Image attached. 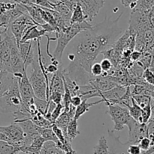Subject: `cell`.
Segmentation results:
<instances>
[{
	"mask_svg": "<svg viewBox=\"0 0 154 154\" xmlns=\"http://www.w3.org/2000/svg\"><path fill=\"white\" fill-rule=\"evenodd\" d=\"M39 154H66L63 150L59 148L57 144L51 141H45Z\"/></svg>",
	"mask_w": 154,
	"mask_h": 154,
	"instance_id": "22",
	"label": "cell"
},
{
	"mask_svg": "<svg viewBox=\"0 0 154 154\" xmlns=\"http://www.w3.org/2000/svg\"><path fill=\"white\" fill-rule=\"evenodd\" d=\"M71 120H72V119H71L70 116L69 115L68 111H63V112H62V114L59 116L58 118L56 120V121L54 122V124H55L56 126L63 132V133L64 134V135L67 138V128ZM68 139H69V138H68Z\"/></svg>",
	"mask_w": 154,
	"mask_h": 154,
	"instance_id": "18",
	"label": "cell"
},
{
	"mask_svg": "<svg viewBox=\"0 0 154 154\" xmlns=\"http://www.w3.org/2000/svg\"><path fill=\"white\" fill-rule=\"evenodd\" d=\"M132 98L141 109L147 106L148 104H150L153 101L152 98H150V96H141V95H135V96H132Z\"/></svg>",
	"mask_w": 154,
	"mask_h": 154,
	"instance_id": "31",
	"label": "cell"
},
{
	"mask_svg": "<svg viewBox=\"0 0 154 154\" xmlns=\"http://www.w3.org/2000/svg\"><path fill=\"white\" fill-rule=\"evenodd\" d=\"M27 4H33L35 5L39 6L41 8H44L54 10L53 5L51 4L47 0H28V3Z\"/></svg>",
	"mask_w": 154,
	"mask_h": 154,
	"instance_id": "33",
	"label": "cell"
},
{
	"mask_svg": "<svg viewBox=\"0 0 154 154\" xmlns=\"http://www.w3.org/2000/svg\"><path fill=\"white\" fill-rule=\"evenodd\" d=\"M149 12L134 9L132 10L129 19V29L137 33L143 32L147 29H152L149 20Z\"/></svg>",
	"mask_w": 154,
	"mask_h": 154,
	"instance_id": "5",
	"label": "cell"
},
{
	"mask_svg": "<svg viewBox=\"0 0 154 154\" xmlns=\"http://www.w3.org/2000/svg\"><path fill=\"white\" fill-rule=\"evenodd\" d=\"M38 26H39L35 25L27 29L26 31L24 32L23 35L20 42H26L33 40H40L42 36L46 35V31L43 29H38Z\"/></svg>",
	"mask_w": 154,
	"mask_h": 154,
	"instance_id": "15",
	"label": "cell"
},
{
	"mask_svg": "<svg viewBox=\"0 0 154 154\" xmlns=\"http://www.w3.org/2000/svg\"><path fill=\"white\" fill-rule=\"evenodd\" d=\"M138 145L139 146L140 148L141 149V150H142L143 152H144L147 151V150L151 147V142H150V140L149 139L148 137H144L142 139L140 140Z\"/></svg>",
	"mask_w": 154,
	"mask_h": 154,
	"instance_id": "39",
	"label": "cell"
},
{
	"mask_svg": "<svg viewBox=\"0 0 154 154\" xmlns=\"http://www.w3.org/2000/svg\"><path fill=\"white\" fill-rule=\"evenodd\" d=\"M123 13L115 20L105 17L100 23L80 33L76 41L74 53L75 60L70 62L63 73L78 85H87L93 79L90 68L96 58L107 48L112 46L122 34V29L117 23Z\"/></svg>",
	"mask_w": 154,
	"mask_h": 154,
	"instance_id": "1",
	"label": "cell"
},
{
	"mask_svg": "<svg viewBox=\"0 0 154 154\" xmlns=\"http://www.w3.org/2000/svg\"><path fill=\"white\" fill-rule=\"evenodd\" d=\"M45 141H46L42 138V135H37L35 137L33 141L28 147L21 150L20 153L24 154H39Z\"/></svg>",
	"mask_w": 154,
	"mask_h": 154,
	"instance_id": "16",
	"label": "cell"
},
{
	"mask_svg": "<svg viewBox=\"0 0 154 154\" xmlns=\"http://www.w3.org/2000/svg\"><path fill=\"white\" fill-rule=\"evenodd\" d=\"M11 73L18 74L23 73L24 67L22 58L20 54L19 48L17 45L15 38L13 39L11 45Z\"/></svg>",
	"mask_w": 154,
	"mask_h": 154,
	"instance_id": "11",
	"label": "cell"
},
{
	"mask_svg": "<svg viewBox=\"0 0 154 154\" xmlns=\"http://www.w3.org/2000/svg\"><path fill=\"white\" fill-rule=\"evenodd\" d=\"M80 134L78 131V120L73 118L70 120L69 124L67 128V136L69 141L72 142L75 138Z\"/></svg>",
	"mask_w": 154,
	"mask_h": 154,
	"instance_id": "26",
	"label": "cell"
},
{
	"mask_svg": "<svg viewBox=\"0 0 154 154\" xmlns=\"http://www.w3.org/2000/svg\"><path fill=\"white\" fill-rule=\"evenodd\" d=\"M40 135H42V138H43L46 141H54V142L57 144V147L63 150V145H62V144L60 142L58 138H57V135H55L54 132L53 131L52 128H45V129L41 128Z\"/></svg>",
	"mask_w": 154,
	"mask_h": 154,
	"instance_id": "20",
	"label": "cell"
},
{
	"mask_svg": "<svg viewBox=\"0 0 154 154\" xmlns=\"http://www.w3.org/2000/svg\"><path fill=\"white\" fill-rule=\"evenodd\" d=\"M85 20V17H84L82 8H81L79 5L77 4V5L75 6V8L72 11V17H71L70 20L71 24L81 23L84 22Z\"/></svg>",
	"mask_w": 154,
	"mask_h": 154,
	"instance_id": "25",
	"label": "cell"
},
{
	"mask_svg": "<svg viewBox=\"0 0 154 154\" xmlns=\"http://www.w3.org/2000/svg\"><path fill=\"white\" fill-rule=\"evenodd\" d=\"M14 76L17 79L20 95L22 99V105L25 107L28 106L29 104L34 102L35 94L29 77L27 76L26 70L23 69V73L14 74Z\"/></svg>",
	"mask_w": 154,
	"mask_h": 154,
	"instance_id": "6",
	"label": "cell"
},
{
	"mask_svg": "<svg viewBox=\"0 0 154 154\" xmlns=\"http://www.w3.org/2000/svg\"><path fill=\"white\" fill-rule=\"evenodd\" d=\"M22 106V99L19 92L17 79L15 78L10 88L0 96V111L3 113H15Z\"/></svg>",
	"mask_w": 154,
	"mask_h": 154,
	"instance_id": "3",
	"label": "cell"
},
{
	"mask_svg": "<svg viewBox=\"0 0 154 154\" xmlns=\"http://www.w3.org/2000/svg\"><path fill=\"white\" fill-rule=\"evenodd\" d=\"M149 52H150V53H152V54H154V46L153 47V48H152V49L150 50V51H149Z\"/></svg>",
	"mask_w": 154,
	"mask_h": 154,
	"instance_id": "48",
	"label": "cell"
},
{
	"mask_svg": "<svg viewBox=\"0 0 154 154\" xmlns=\"http://www.w3.org/2000/svg\"><path fill=\"white\" fill-rule=\"evenodd\" d=\"M22 5V4H21ZM25 9L26 10L27 13L29 15L30 17L32 18L33 21L37 24L38 26H42L45 24V21L42 19V16H41L40 11H39V7L37 5H35L33 4H27V5H23Z\"/></svg>",
	"mask_w": 154,
	"mask_h": 154,
	"instance_id": "17",
	"label": "cell"
},
{
	"mask_svg": "<svg viewBox=\"0 0 154 154\" xmlns=\"http://www.w3.org/2000/svg\"><path fill=\"white\" fill-rule=\"evenodd\" d=\"M129 129V137L126 144H138L140 140L144 137H147V126L146 123H139L132 119L130 123L127 126Z\"/></svg>",
	"mask_w": 154,
	"mask_h": 154,
	"instance_id": "10",
	"label": "cell"
},
{
	"mask_svg": "<svg viewBox=\"0 0 154 154\" xmlns=\"http://www.w3.org/2000/svg\"><path fill=\"white\" fill-rule=\"evenodd\" d=\"M93 26L89 23L87 21L81 23L71 24L69 27L64 29L60 30L58 32L55 33L56 38L57 40V45L54 54H52L53 58L51 59V63L60 67L62 64V57L63 52L69 42L80 33L90 29Z\"/></svg>",
	"mask_w": 154,
	"mask_h": 154,
	"instance_id": "2",
	"label": "cell"
},
{
	"mask_svg": "<svg viewBox=\"0 0 154 154\" xmlns=\"http://www.w3.org/2000/svg\"><path fill=\"white\" fill-rule=\"evenodd\" d=\"M153 54L152 53L149 52V51H146V52L142 53V55H141L140 60L138 62H136V63L144 70H145V69H149L150 66H151L152 62H153Z\"/></svg>",
	"mask_w": 154,
	"mask_h": 154,
	"instance_id": "27",
	"label": "cell"
},
{
	"mask_svg": "<svg viewBox=\"0 0 154 154\" xmlns=\"http://www.w3.org/2000/svg\"><path fill=\"white\" fill-rule=\"evenodd\" d=\"M29 120H31L36 126H38L39 128H42V129L51 128V126H52V123L49 120H47L43 114H42L39 112H38L35 115L32 116Z\"/></svg>",
	"mask_w": 154,
	"mask_h": 154,
	"instance_id": "23",
	"label": "cell"
},
{
	"mask_svg": "<svg viewBox=\"0 0 154 154\" xmlns=\"http://www.w3.org/2000/svg\"><path fill=\"white\" fill-rule=\"evenodd\" d=\"M100 65L101 67H102V71H103V72L105 73V76H107L108 72L113 69L112 63H111V60L108 58H104L103 60L101 61Z\"/></svg>",
	"mask_w": 154,
	"mask_h": 154,
	"instance_id": "37",
	"label": "cell"
},
{
	"mask_svg": "<svg viewBox=\"0 0 154 154\" xmlns=\"http://www.w3.org/2000/svg\"><path fill=\"white\" fill-rule=\"evenodd\" d=\"M90 73L93 77L105 76L99 63H94L92 65L91 68H90Z\"/></svg>",
	"mask_w": 154,
	"mask_h": 154,
	"instance_id": "34",
	"label": "cell"
},
{
	"mask_svg": "<svg viewBox=\"0 0 154 154\" xmlns=\"http://www.w3.org/2000/svg\"><path fill=\"white\" fill-rule=\"evenodd\" d=\"M63 109H64V106H63V103L57 104V105H56L55 108H54V111H52V114H51V122L52 124H54V122L56 121V120L59 117V116L62 114V111H63Z\"/></svg>",
	"mask_w": 154,
	"mask_h": 154,
	"instance_id": "35",
	"label": "cell"
},
{
	"mask_svg": "<svg viewBox=\"0 0 154 154\" xmlns=\"http://www.w3.org/2000/svg\"><path fill=\"white\" fill-rule=\"evenodd\" d=\"M35 25H37V24L32 20L29 15L28 14H24L21 15L20 17L17 18L8 26L11 32L14 37L18 47L20 43L23 35L24 32L26 31L27 29Z\"/></svg>",
	"mask_w": 154,
	"mask_h": 154,
	"instance_id": "7",
	"label": "cell"
},
{
	"mask_svg": "<svg viewBox=\"0 0 154 154\" xmlns=\"http://www.w3.org/2000/svg\"><path fill=\"white\" fill-rule=\"evenodd\" d=\"M154 5V0H138L134 9L144 11H150ZM133 9V10H134Z\"/></svg>",
	"mask_w": 154,
	"mask_h": 154,
	"instance_id": "30",
	"label": "cell"
},
{
	"mask_svg": "<svg viewBox=\"0 0 154 154\" xmlns=\"http://www.w3.org/2000/svg\"><path fill=\"white\" fill-rule=\"evenodd\" d=\"M127 149V148H126ZM110 154H128L127 152L126 151H116V150H110Z\"/></svg>",
	"mask_w": 154,
	"mask_h": 154,
	"instance_id": "46",
	"label": "cell"
},
{
	"mask_svg": "<svg viewBox=\"0 0 154 154\" xmlns=\"http://www.w3.org/2000/svg\"><path fill=\"white\" fill-rule=\"evenodd\" d=\"M152 113V102L150 104L144 107V108L141 109V123H146L147 124L148 121L150 120V117H151Z\"/></svg>",
	"mask_w": 154,
	"mask_h": 154,
	"instance_id": "32",
	"label": "cell"
},
{
	"mask_svg": "<svg viewBox=\"0 0 154 154\" xmlns=\"http://www.w3.org/2000/svg\"><path fill=\"white\" fill-rule=\"evenodd\" d=\"M16 154H20V153H16Z\"/></svg>",
	"mask_w": 154,
	"mask_h": 154,
	"instance_id": "50",
	"label": "cell"
},
{
	"mask_svg": "<svg viewBox=\"0 0 154 154\" xmlns=\"http://www.w3.org/2000/svg\"><path fill=\"white\" fill-rule=\"evenodd\" d=\"M138 0H120L122 5L125 7H129L132 10H133L136 7L137 2Z\"/></svg>",
	"mask_w": 154,
	"mask_h": 154,
	"instance_id": "41",
	"label": "cell"
},
{
	"mask_svg": "<svg viewBox=\"0 0 154 154\" xmlns=\"http://www.w3.org/2000/svg\"><path fill=\"white\" fill-rule=\"evenodd\" d=\"M82 99L80 96H72V99H71V105H73L74 107L77 108L78 105H81V103L82 102Z\"/></svg>",
	"mask_w": 154,
	"mask_h": 154,
	"instance_id": "44",
	"label": "cell"
},
{
	"mask_svg": "<svg viewBox=\"0 0 154 154\" xmlns=\"http://www.w3.org/2000/svg\"><path fill=\"white\" fill-rule=\"evenodd\" d=\"M77 4L82 8L86 20L92 22L104 6L105 0H78Z\"/></svg>",
	"mask_w": 154,
	"mask_h": 154,
	"instance_id": "9",
	"label": "cell"
},
{
	"mask_svg": "<svg viewBox=\"0 0 154 154\" xmlns=\"http://www.w3.org/2000/svg\"><path fill=\"white\" fill-rule=\"evenodd\" d=\"M141 55H142V53L138 51H135L134 50L130 54V60L132 63H135V62H138V60L141 58Z\"/></svg>",
	"mask_w": 154,
	"mask_h": 154,
	"instance_id": "43",
	"label": "cell"
},
{
	"mask_svg": "<svg viewBox=\"0 0 154 154\" xmlns=\"http://www.w3.org/2000/svg\"><path fill=\"white\" fill-rule=\"evenodd\" d=\"M108 114L111 117V120L114 122V131H121L124 129V126H127L132 117L129 114L127 108L122 107L118 105H108Z\"/></svg>",
	"mask_w": 154,
	"mask_h": 154,
	"instance_id": "4",
	"label": "cell"
},
{
	"mask_svg": "<svg viewBox=\"0 0 154 154\" xmlns=\"http://www.w3.org/2000/svg\"><path fill=\"white\" fill-rule=\"evenodd\" d=\"M126 152L128 154H142V150L138 144H129L127 146Z\"/></svg>",
	"mask_w": 154,
	"mask_h": 154,
	"instance_id": "40",
	"label": "cell"
},
{
	"mask_svg": "<svg viewBox=\"0 0 154 154\" xmlns=\"http://www.w3.org/2000/svg\"><path fill=\"white\" fill-rule=\"evenodd\" d=\"M51 92H59L63 94L64 93V82L62 69H59V70L51 76L49 82V94Z\"/></svg>",
	"mask_w": 154,
	"mask_h": 154,
	"instance_id": "14",
	"label": "cell"
},
{
	"mask_svg": "<svg viewBox=\"0 0 154 154\" xmlns=\"http://www.w3.org/2000/svg\"><path fill=\"white\" fill-rule=\"evenodd\" d=\"M75 154H78V153H77V152H76V153H75Z\"/></svg>",
	"mask_w": 154,
	"mask_h": 154,
	"instance_id": "49",
	"label": "cell"
},
{
	"mask_svg": "<svg viewBox=\"0 0 154 154\" xmlns=\"http://www.w3.org/2000/svg\"><path fill=\"white\" fill-rule=\"evenodd\" d=\"M93 154H110L109 146L105 136L101 137L98 144L94 147Z\"/></svg>",
	"mask_w": 154,
	"mask_h": 154,
	"instance_id": "24",
	"label": "cell"
},
{
	"mask_svg": "<svg viewBox=\"0 0 154 154\" xmlns=\"http://www.w3.org/2000/svg\"><path fill=\"white\" fill-rule=\"evenodd\" d=\"M102 102H104L103 99L96 101V102H91V103H88L87 99H83L81 105H78V106L76 108V110H75V117H74V118L78 120V119H79L81 116L84 115L85 113H87V111L90 110V108H91V107L98 105V104L99 103H102Z\"/></svg>",
	"mask_w": 154,
	"mask_h": 154,
	"instance_id": "19",
	"label": "cell"
},
{
	"mask_svg": "<svg viewBox=\"0 0 154 154\" xmlns=\"http://www.w3.org/2000/svg\"><path fill=\"white\" fill-rule=\"evenodd\" d=\"M89 84L91 85L93 89L97 92L108 91V90H111L114 87L118 86V84L111 81L108 76L94 77L90 81Z\"/></svg>",
	"mask_w": 154,
	"mask_h": 154,
	"instance_id": "13",
	"label": "cell"
},
{
	"mask_svg": "<svg viewBox=\"0 0 154 154\" xmlns=\"http://www.w3.org/2000/svg\"><path fill=\"white\" fill-rule=\"evenodd\" d=\"M34 103H35V105L37 111L45 116V114H46V113L48 112V101L44 100V99H38V98L35 96Z\"/></svg>",
	"mask_w": 154,
	"mask_h": 154,
	"instance_id": "29",
	"label": "cell"
},
{
	"mask_svg": "<svg viewBox=\"0 0 154 154\" xmlns=\"http://www.w3.org/2000/svg\"><path fill=\"white\" fill-rule=\"evenodd\" d=\"M53 7H54V10L58 12L66 20L70 21L71 17H72V11L63 2V0L57 4L53 5Z\"/></svg>",
	"mask_w": 154,
	"mask_h": 154,
	"instance_id": "21",
	"label": "cell"
},
{
	"mask_svg": "<svg viewBox=\"0 0 154 154\" xmlns=\"http://www.w3.org/2000/svg\"><path fill=\"white\" fill-rule=\"evenodd\" d=\"M18 48H19L23 63V67L26 70L29 66H31L32 62L38 56V54L36 55L32 50V41L20 42Z\"/></svg>",
	"mask_w": 154,
	"mask_h": 154,
	"instance_id": "12",
	"label": "cell"
},
{
	"mask_svg": "<svg viewBox=\"0 0 154 154\" xmlns=\"http://www.w3.org/2000/svg\"><path fill=\"white\" fill-rule=\"evenodd\" d=\"M147 132H148L149 135H154V122L149 120L148 123H147ZM147 135V136H148Z\"/></svg>",
	"mask_w": 154,
	"mask_h": 154,
	"instance_id": "45",
	"label": "cell"
},
{
	"mask_svg": "<svg viewBox=\"0 0 154 154\" xmlns=\"http://www.w3.org/2000/svg\"><path fill=\"white\" fill-rule=\"evenodd\" d=\"M127 109L128 111H129V114H130L131 117H132L134 120H136L137 122H138L139 123H141V108L137 105L136 102H135V100L133 99V98L132 99V104H131V105L127 108Z\"/></svg>",
	"mask_w": 154,
	"mask_h": 154,
	"instance_id": "28",
	"label": "cell"
},
{
	"mask_svg": "<svg viewBox=\"0 0 154 154\" xmlns=\"http://www.w3.org/2000/svg\"><path fill=\"white\" fill-rule=\"evenodd\" d=\"M63 93H59V92H51L49 94V101H52L56 105L62 103V102H63Z\"/></svg>",
	"mask_w": 154,
	"mask_h": 154,
	"instance_id": "38",
	"label": "cell"
},
{
	"mask_svg": "<svg viewBox=\"0 0 154 154\" xmlns=\"http://www.w3.org/2000/svg\"><path fill=\"white\" fill-rule=\"evenodd\" d=\"M142 78L147 84L154 87V73L150 69H147L144 70Z\"/></svg>",
	"mask_w": 154,
	"mask_h": 154,
	"instance_id": "36",
	"label": "cell"
},
{
	"mask_svg": "<svg viewBox=\"0 0 154 154\" xmlns=\"http://www.w3.org/2000/svg\"><path fill=\"white\" fill-rule=\"evenodd\" d=\"M48 2H49L52 5H55V4H57V3H59L60 2H61L62 0H47Z\"/></svg>",
	"mask_w": 154,
	"mask_h": 154,
	"instance_id": "47",
	"label": "cell"
},
{
	"mask_svg": "<svg viewBox=\"0 0 154 154\" xmlns=\"http://www.w3.org/2000/svg\"><path fill=\"white\" fill-rule=\"evenodd\" d=\"M60 68V67H59V66H56V65L53 64V63H51V64L48 65V66H45V69L46 72L48 73V75H50V74L54 75V74H55L56 72L59 70Z\"/></svg>",
	"mask_w": 154,
	"mask_h": 154,
	"instance_id": "42",
	"label": "cell"
},
{
	"mask_svg": "<svg viewBox=\"0 0 154 154\" xmlns=\"http://www.w3.org/2000/svg\"><path fill=\"white\" fill-rule=\"evenodd\" d=\"M0 132L6 137V142L12 144L19 150L22 147L24 135L20 126L17 123H13L7 126H0Z\"/></svg>",
	"mask_w": 154,
	"mask_h": 154,
	"instance_id": "8",
	"label": "cell"
}]
</instances>
